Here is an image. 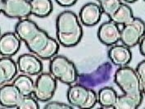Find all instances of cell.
Instances as JSON below:
<instances>
[{
    "instance_id": "e0dca14e",
    "label": "cell",
    "mask_w": 145,
    "mask_h": 109,
    "mask_svg": "<svg viewBox=\"0 0 145 109\" xmlns=\"http://www.w3.org/2000/svg\"><path fill=\"white\" fill-rule=\"evenodd\" d=\"M40 28L34 21L29 18H25L19 20V22L16 24L15 33L18 35L21 40L25 43L27 40L39 30Z\"/></svg>"
},
{
    "instance_id": "d6986e66",
    "label": "cell",
    "mask_w": 145,
    "mask_h": 109,
    "mask_svg": "<svg viewBox=\"0 0 145 109\" xmlns=\"http://www.w3.org/2000/svg\"><path fill=\"white\" fill-rule=\"evenodd\" d=\"M12 84L18 89L22 96H31L34 94L35 82L31 76L21 74L13 80Z\"/></svg>"
},
{
    "instance_id": "d4e9b609",
    "label": "cell",
    "mask_w": 145,
    "mask_h": 109,
    "mask_svg": "<svg viewBox=\"0 0 145 109\" xmlns=\"http://www.w3.org/2000/svg\"><path fill=\"white\" fill-rule=\"evenodd\" d=\"M135 70L140 80V86L142 93L145 96V60H143L137 65Z\"/></svg>"
},
{
    "instance_id": "9c48e42d",
    "label": "cell",
    "mask_w": 145,
    "mask_h": 109,
    "mask_svg": "<svg viewBox=\"0 0 145 109\" xmlns=\"http://www.w3.org/2000/svg\"><path fill=\"white\" fill-rule=\"evenodd\" d=\"M1 12L8 18L25 19L32 15L30 0H1Z\"/></svg>"
},
{
    "instance_id": "ffe728a7",
    "label": "cell",
    "mask_w": 145,
    "mask_h": 109,
    "mask_svg": "<svg viewBox=\"0 0 145 109\" xmlns=\"http://www.w3.org/2000/svg\"><path fill=\"white\" fill-rule=\"evenodd\" d=\"M32 15L44 18L50 15L54 10L52 0H30Z\"/></svg>"
},
{
    "instance_id": "ac0fdd59",
    "label": "cell",
    "mask_w": 145,
    "mask_h": 109,
    "mask_svg": "<svg viewBox=\"0 0 145 109\" xmlns=\"http://www.w3.org/2000/svg\"><path fill=\"white\" fill-rule=\"evenodd\" d=\"M118 93L112 87L105 86L98 92V103L102 108H115Z\"/></svg>"
},
{
    "instance_id": "277c9868",
    "label": "cell",
    "mask_w": 145,
    "mask_h": 109,
    "mask_svg": "<svg viewBox=\"0 0 145 109\" xmlns=\"http://www.w3.org/2000/svg\"><path fill=\"white\" fill-rule=\"evenodd\" d=\"M67 99L73 108H93L98 103V93L92 88H88L80 83H75L69 86Z\"/></svg>"
},
{
    "instance_id": "5b68a950",
    "label": "cell",
    "mask_w": 145,
    "mask_h": 109,
    "mask_svg": "<svg viewBox=\"0 0 145 109\" xmlns=\"http://www.w3.org/2000/svg\"><path fill=\"white\" fill-rule=\"evenodd\" d=\"M114 82L123 93L136 97H144L140 80L135 69L130 67H118L114 74Z\"/></svg>"
},
{
    "instance_id": "8992f818",
    "label": "cell",
    "mask_w": 145,
    "mask_h": 109,
    "mask_svg": "<svg viewBox=\"0 0 145 109\" xmlns=\"http://www.w3.org/2000/svg\"><path fill=\"white\" fill-rule=\"evenodd\" d=\"M112 63L111 62H103L99 67L90 73L79 74L78 82L88 88H93L108 82L112 77L113 70Z\"/></svg>"
},
{
    "instance_id": "8fae6325",
    "label": "cell",
    "mask_w": 145,
    "mask_h": 109,
    "mask_svg": "<svg viewBox=\"0 0 145 109\" xmlns=\"http://www.w3.org/2000/svg\"><path fill=\"white\" fill-rule=\"evenodd\" d=\"M121 29L119 25L109 20L102 24L98 30V38L106 46H112L121 41Z\"/></svg>"
},
{
    "instance_id": "5bb4252c",
    "label": "cell",
    "mask_w": 145,
    "mask_h": 109,
    "mask_svg": "<svg viewBox=\"0 0 145 109\" xmlns=\"http://www.w3.org/2000/svg\"><path fill=\"white\" fill-rule=\"evenodd\" d=\"M107 55L110 62L118 67L129 66L133 57L130 48L124 44H115L111 46Z\"/></svg>"
},
{
    "instance_id": "f1b7e54d",
    "label": "cell",
    "mask_w": 145,
    "mask_h": 109,
    "mask_svg": "<svg viewBox=\"0 0 145 109\" xmlns=\"http://www.w3.org/2000/svg\"><path fill=\"white\" fill-rule=\"evenodd\" d=\"M137 1L138 0H122V2L125 3H134Z\"/></svg>"
},
{
    "instance_id": "cb8c5ba5",
    "label": "cell",
    "mask_w": 145,
    "mask_h": 109,
    "mask_svg": "<svg viewBox=\"0 0 145 109\" xmlns=\"http://www.w3.org/2000/svg\"><path fill=\"white\" fill-rule=\"evenodd\" d=\"M39 104L38 100L35 97L31 96H23L19 105L17 106V109H39Z\"/></svg>"
},
{
    "instance_id": "9a60e30c",
    "label": "cell",
    "mask_w": 145,
    "mask_h": 109,
    "mask_svg": "<svg viewBox=\"0 0 145 109\" xmlns=\"http://www.w3.org/2000/svg\"><path fill=\"white\" fill-rule=\"evenodd\" d=\"M22 40L15 32H6L0 39V54L2 57L16 55L22 45Z\"/></svg>"
},
{
    "instance_id": "4dcf8cb0",
    "label": "cell",
    "mask_w": 145,
    "mask_h": 109,
    "mask_svg": "<svg viewBox=\"0 0 145 109\" xmlns=\"http://www.w3.org/2000/svg\"><path fill=\"white\" fill-rule=\"evenodd\" d=\"M144 2H145V0H144Z\"/></svg>"
},
{
    "instance_id": "2e32d148",
    "label": "cell",
    "mask_w": 145,
    "mask_h": 109,
    "mask_svg": "<svg viewBox=\"0 0 145 109\" xmlns=\"http://www.w3.org/2000/svg\"><path fill=\"white\" fill-rule=\"evenodd\" d=\"M17 63L11 57H2L0 60V83L8 84L16 77L18 71Z\"/></svg>"
},
{
    "instance_id": "83f0119b",
    "label": "cell",
    "mask_w": 145,
    "mask_h": 109,
    "mask_svg": "<svg viewBox=\"0 0 145 109\" xmlns=\"http://www.w3.org/2000/svg\"><path fill=\"white\" fill-rule=\"evenodd\" d=\"M138 47H139V52H140L141 55L145 57V35L144 37L141 39V41L138 44Z\"/></svg>"
},
{
    "instance_id": "7402d4cb",
    "label": "cell",
    "mask_w": 145,
    "mask_h": 109,
    "mask_svg": "<svg viewBox=\"0 0 145 109\" xmlns=\"http://www.w3.org/2000/svg\"><path fill=\"white\" fill-rule=\"evenodd\" d=\"M144 100V97H136L129 94L123 93L118 96L115 109H137Z\"/></svg>"
},
{
    "instance_id": "603a6c76",
    "label": "cell",
    "mask_w": 145,
    "mask_h": 109,
    "mask_svg": "<svg viewBox=\"0 0 145 109\" xmlns=\"http://www.w3.org/2000/svg\"><path fill=\"white\" fill-rule=\"evenodd\" d=\"M122 3V0H105L99 4L103 14L107 15L110 18L116 12Z\"/></svg>"
},
{
    "instance_id": "4316f807",
    "label": "cell",
    "mask_w": 145,
    "mask_h": 109,
    "mask_svg": "<svg viewBox=\"0 0 145 109\" xmlns=\"http://www.w3.org/2000/svg\"><path fill=\"white\" fill-rule=\"evenodd\" d=\"M59 6L62 8H70L76 4L79 0H54Z\"/></svg>"
},
{
    "instance_id": "7c38bea8",
    "label": "cell",
    "mask_w": 145,
    "mask_h": 109,
    "mask_svg": "<svg viewBox=\"0 0 145 109\" xmlns=\"http://www.w3.org/2000/svg\"><path fill=\"white\" fill-rule=\"evenodd\" d=\"M103 14V12L99 3L90 2L81 8L79 13V18L84 26L92 27L99 23Z\"/></svg>"
},
{
    "instance_id": "30bf717a",
    "label": "cell",
    "mask_w": 145,
    "mask_h": 109,
    "mask_svg": "<svg viewBox=\"0 0 145 109\" xmlns=\"http://www.w3.org/2000/svg\"><path fill=\"white\" fill-rule=\"evenodd\" d=\"M39 57L34 54H24L17 58L18 70L22 74L28 76H39L43 72L44 65Z\"/></svg>"
},
{
    "instance_id": "3957f363",
    "label": "cell",
    "mask_w": 145,
    "mask_h": 109,
    "mask_svg": "<svg viewBox=\"0 0 145 109\" xmlns=\"http://www.w3.org/2000/svg\"><path fill=\"white\" fill-rule=\"evenodd\" d=\"M49 72L58 81L67 86L76 83L79 73L74 62L66 56L56 55L49 62Z\"/></svg>"
},
{
    "instance_id": "52a82bcc",
    "label": "cell",
    "mask_w": 145,
    "mask_h": 109,
    "mask_svg": "<svg viewBox=\"0 0 145 109\" xmlns=\"http://www.w3.org/2000/svg\"><path fill=\"white\" fill-rule=\"evenodd\" d=\"M121 33V42L122 44L130 48L137 46L144 37L145 22L141 18L135 17L131 22L122 25Z\"/></svg>"
},
{
    "instance_id": "484cf974",
    "label": "cell",
    "mask_w": 145,
    "mask_h": 109,
    "mask_svg": "<svg viewBox=\"0 0 145 109\" xmlns=\"http://www.w3.org/2000/svg\"><path fill=\"white\" fill-rule=\"evenodd\" d=\"M44 109H73L70 105L64 102H60L57 101H49L44 106Z\"/></svg>"
},
{
    "instance_id": "6da1fadb",
    "label": "cell",
    "mask_w": 145,
    "mask_h": 109,
    "mask_svg": "<svg viewBox=\"0 0 145 109\" xmlns=\"http://www.w3.org/2000/svg\"><path fill=\"white\" fill-rule=\"evenodd\" d=\"M83 37L82 24L79 16L71 10L60 12L56 18V38L65 48L76 46Z\"/></svg>"
},
{
    "instance_id": "44dd1931",
    "label": "cell",
    "mask_w": 145,
    "mask_h": 109,
    "mask_svg": "<svg viewBox=\"0 0 145 109\" xmlns=\"http://www.w3.org/2000/svg\"><path fill=\"white\" fill-rule=\"evenodd\" d=\"M134 18L135 16L132 8L125 3H123L120 8L116 11V12L109 19L119 25H124L131 22Z\"/></svg>"
},
{
    "instance_id": "f546056e",
    "label": "cell",
    "mask_w": 145,
    "mask_h": 109,
    "mask_svg": "<svg viewBox=\"0 0 145 109\" xmlns=\"http://www.w3.org/2000/svg\"><path fill=\"white\" fill-rule=\"evenodd\" d=\"M95 1H97L99 3H102V2H103V1H105V0H95Z\"/></svg>"
},
{
    "instance_id": "ba28073f",
    "label": "cell",
    "mask_w": 145,
    "mask_h": 109,
    "mask_svg": "<svg viewBox=\"0 0 145 109\" xmlns=\"http://www.w3.org/2000/svg\"><path fill=\"white\" fill-rule=\"evenodd\" d=\"M57 79L50 72H42L35 80L34 96L39 102L51 101L57 89Z\"/></svg>"
},
{
    "instance_id": "4fadbf2b",
    "label": "cell",
    "mask_w": 145,
    "mask_h": 109,
    "mask_svg": "<svg viewBox=\"0 0 145 109\" xmlns=\"http://www.w3.org/2000/svg\"><path fill=\"white\" fill-rule=\"evenodd\" d=\"M22 98V94L13 84L2 85L0 89V104L2 108H17Z\"/></svg>"
},
{
    "instance_id": "7a4b0ae2",
    "label": "cell",
    "mask_w": 145,
    "mask_h": 109,
    "mask_svg": "<svg viewBox=\"0 0 145 109\" xmlns=\"http://www.w3.org/2000/svg\"><path fill=\"white\" fill-rule=\"evenodd\" d=\"M25 44L31 54L36 55L42 60H51L57 55L60 48L58 41L43 29H39Z\"/></svg>"
}]
</instances>
